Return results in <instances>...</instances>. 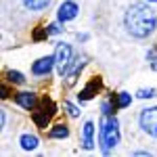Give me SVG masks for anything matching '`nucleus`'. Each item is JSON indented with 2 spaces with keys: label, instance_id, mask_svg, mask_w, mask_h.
Segmentation results:
<instances>
[{
  "label": "nucleus",
  "instance_id": "19",
  "mask_svg": "<svg viewBox=\"0 0 157 157\" xmlns=\"http://www.w3.org/2000/svg\"><path fill=\"white\" fill-rule=\"evenodd\" d=\"M115 105H113V98H105L101 101V115H115Z\"/></svg>",
  "mask_w": 157,
  "mask_h": 157
},
{
  "label": "nucleus",
  "instance_id": "10",
  "mask_svg": "<svg viewBox=\"0 0 157 157\" xmlns=\"http://www.w3.org/2000/svg\"><path fill=\"white\" fill-rule=\"evenodd\" d=\"M13 103L17 107H21L23 111H34L38 107V103H40V97H38L34 90H19V92H15Z\"/></svg>",
  "mask_w": 157,
  "mask_h": 157
},
{
  "label": "nucleus",
  "instance_id": "26",
  "mask_svg": "<svg viewBox=\"0 0 157 157\" xmlns=\"http://www.w3.org/2000/svg\"><path fill=\"white\" fill-rule=\"evenodd\" d=\"M132 155H151V151L149 149H138V151H134Z\"/></svg>",
  "mask_w": 157,
  "mask_h": 157
},
{
  "label": "nucleus",
  "instance_id": "3",
  "mask_svg": "<svg viewBox=\"0 0 157 157\" xmlns=\"http://www.w3.org/2000/svg\"><path fill=\"white\" fill-rule=\"evenodd\" d=\"M55 115H57V105H55V101L50 97H42L40 103H38V107L32 111V121L36 124V128L46 130V128H50V121H52Z\"/></svg>",
  "mask_w": 157,
  "mask_h": 157
},
{
  "label": "nucleus",
  "instance_id": "8",
  "mask_svg": "<svg viewBox=\"0 0 157 157\" xmlns=\"http://www.w3.org/2000/svg\"><path fill=\"white\" fill-rule=\"evenodd\" d=\"M86 63H88V59H86L84 55L80 57V55H75L73 57V61L69 63V67H67V71H65V75H63V82H65V86H75V82H78V78H80V73H82V69L86 67Z\"/></svg>",
  "mask_w": 157,
  "mask_h": 157
},
{
  "label": "nucleus",
  "instance_id": "29",
  "mask_svg": "<svg viewBox=\"0 0 157 157\" xmlns=\"http://www.w3.org/2000/svg\"><path fill=\"white\" fill-rule=\"evenodd\" d=\"M155 46H157V44H155Z\"/></svg>",
  "mask_w": 157,
  "mask_h": 157
},
{
  "label": "nucleus",
  "instance_id": "22",
  "mask_svg": "<svg viewBox=\"0 0 157 157\" xmlns=\"http://www.w3.org/2000/svg\"><path fill=\"white\" fill-rule=\"evenodd\" d=\"M145 59L149 61V63H153V61L157 59V46H153V48H149L147 50V55H145Z\"/></svg>",
  "mask_w": 157,
  "mask_h": 157
},
{
  "label": "nucleus",
  "instance_id": "7",
  "mask_svg": "<svg viewBox=\"0 0 157 157\" xmlns=\"http://www.w3.org/2000/svg\"><path fill=\"white\" fill-rule=\"evenodd\" d=\"M101 90H103V78L92 75V78H90V80L84 84V88L75 94V101H78L80 105H84V103H88V101H92V98L97 97Z\"/></svg>",
  "mask_w": 157,
  "mask_h": 157
},
{
  "label": "nucleus",
  "instance_id": "27",
  "mask_svg": "<svg viewBox=\"0 0 157 157\" xmlns=\"http://www.w3.org/2000/svg\"><path fill=\"white\" fill-rule=\"evenodd\" d=\"M151 69H153V71H157V59L153 61V63H151Z\"/></svg>",
  "mask_w": 157,
  "mask_h": 157
},
{
  "label": "nucleus",
  "instance_id": "15",
  "mask_svg": "<svg viewBox=\"0 0 157 157\" xmlns=\"http://www.w3.org/2000/svg\"><path fill=\"white\" fill-rule=\"evenodd\" d=\"M21 4L32 13H44L52 4V0H21Z\"/></svg>",
  "mask_w": 157,
  "mask_h": 157
},
{
  "label": "nucleus",
  "instance_id": "25",
  "mask_svg": "<svg viewBox=\"0 0 157 157\" xmlns=\"http://www.w3.org/2000/svg\"><path fill=\"white\" fill-rule=\"evenodd\" d=\"M6 121H9V113L6 109H2V128H6Z\"/></svg>",
  "mask_w": 157,
  "mask_h": 157
},
{
  "label": "nucleus",
  "instance_id": "9",
  "mask_svg": "<svg viewBox=\"0 0 157 157\" xmlns=\"http://www.w3.org/2000/svg\"><path fill=\"white\" fill-rule=\"evenodd\" d=\"M78 15H80V4L75 0H63V2H59V6H57V21L69 23L73 19H78Z\"/></svg>",
  "mask_w": 157,
  "mask_h": 157
},
{
  "label": "nucleus",
  "instance_id": "16",
  "mask_svg": "<svg viewBox=\"0 0 157 157\" xmlns=\"http://www.w3.org/2000/svg\"><path fill=\"white\" fill-rule=\"evenodd\" d=\"M4 82H9L11 86H25L27 84V78L17 69H6L4 71Z\"/></svg>",
  "mask_w": 157,
  "mask_h": 157
},
{
  "label": "nucleus",
  "instance_id": "18",
  "mask_svg": "<svg viewBox=\"0 0 157 157\" xmlns=\"http://www.w3.org/2000/svg\"><path fill=\"white\" fill-rule=\"evenodd\" d=\"M48 38H50V34H48V27H46V25L36 27L34 34H32V40H34V42H44V40H48Z\"/></svg>",
  "mask_w": 157,
  "mask_h": 157
},
{
  "label": "nucleus",
  "instance_id": "12",
  "mask_svg": "<svg viewBox=\"0 0 157 157\" xmlns=\"http://www.w3.org/2000/svg\"><path fill=\"white\" fill-rule=\"evenodd\" d=\"M19 147H21V151H25V153H32V151H36L38 147H40V138L32 132H23L19 136Z\"/></svg>",
  "mask_w": 157,
  "mask_h": 157
},
{
  "label": "nucleus",
  "instance_id": "4",
  "mask_svg": "<svg viewBox=\"0 0 157 157\" xmlns=\"http://www.w3.org/2000/svg\"><path fill=\"white\" fill-rule=\"evenodd\" d=\"M55 59H57V75L63 78L65 71H67V67H69V63L73 61L75 57V52H73V46L69 42H55Z\"/></svg>",
  "mask_w": 157,
  "mask_h": 157
},
{
  "label": "nucleus",
  "instance_id": "2",
  "mask_svg": "<svg viewBox=\"0 0 157 157\" xmlns=\"http://www.w3.org/2000/svg\"><path fill=\"white\" fill-rule=\"evenodd\" d=\"M121 143V124L115 115H101L98 120V149L103 155H111Z\"/></svg>",
  "mask_w": 157,
  "mask_h": 157
},
{
  "label": "nucleus",
  "instance_id": "28",
  "mask_svg": "<svg viewBox=\"0 0 157 157\" xmlns=\"http://www.w3.org/2000/svg\"><path fill=\"white\" fill-rule=\"evenodd\" d=\"M147 2H149V4H157V0H147Z\"/></svg>",
  "mask_w": 157,
  "mask_h": 157
},
{
  "label": "nucleus",
  "instance_id": "17",
  "mask_svg": "<svg viewBox=\"0 0 157 157\" xmlns=\"http://www.w3.org/2000/svg\"><path fill=\"white\" fill-rule=\"evenodd\" d=\"M63 109H65V113H67L71 120H75V117H80V115H82L80 105H75V103H71V101H63Z\"/></svg>",
  "mask_w": 157,
  "mask_h": 157
},
{
  "label": "nucleus",
  "instance_id": "5",
  "mask_svg": "<svg viewBox=\"0 0 157 157\" xmlns=\"http://www.w3.org/2000/svg\"><path fill=\"white\" fill-rule=\"evenodd\" d=\"M136 121H138V128H140L147 136L157 138V105L140 109V113H138Z\"/></svg>",
  "mask_w": 157,
  "mask_h": 157
},
{
  "label": "nucleus",
  "instance_id": "11",
  "mask_svg": "<svg viewBox=\"0 0 157 157\" xmlns=\"http://www.w3.org/2000/svg\"><path fill=\"white\" fill-rule=\"evenodd\" d=\"M94 132H97L94 121L86 120L84 126H82V140H80V147H82L84 151H94V147L98 145V143H94Z\"/></svg>",
  "mask_w": 157,
  "mask_h": 157
},
{
  "label": "nucleus",
  "instance_id": "23",
  "mask_svg": "<svg viewBox=\"0 0 157 157\" xmlns=\"http://www.w3.org/2000/svg\"><path fill=\"white\" fill-rule=\"evenodd\" d=\"M88 34H84V32H78V34H75V40H78V42H88Z\"/></svg>",
  "mask_w": 157,
  "mask_h": 157
},
{
  "label": "nucleus",
  "instance_id": "24",
  "mask_svg": "<svg viewBox=\"0 0 157 157\" xmlns=\"http://www.w3.org/2000/svg\"><path fill=\"white\" fill-rule=\"evenodd\" d=\"M0 92H2V94H0L2 98H9V82H4V84H2V88H0Z\"/></svg>",
  "mask_w": 157,
  "mask_h": 157
},
{
  "label": "nucleus",
  "instance_id": "14",
  "mask_svg": "<svg viewBox=\"0 0 157 157\" xmlns=\"http://www.w3.org/2000/svg\"><path fill=\"white\" fill-rule=\"evenodd\" d=\"M111 98H113V105H115V109H117V111H121V109H128L130 105H132V101H134V97L130 94V92H126V90L115 92Z\"/></svg>",
  "mask_w": 157,
  "mask_h": 157
},
{
  "label": "nucleus",
  "instance_id": "13",
  "mask_svg": "<svg viewBox=\"0 0 157 157\" xmlns=\"http://www.w3.org/2000/svg\"><path fill=\"white\" fill-rule=\"evenodd\" d=\"M69 136H71V130H69V126L63 124V121L50 126V130H48V138L50 140H65V138H69Z\"/></svg>",
  "mask_w": 157,
  "mask_h": 157
},
{
  "label": "nucleus",
  "instance_id": "20",
  "mask_svg": "<svg viewBox=\"0 0 157 157\" xmlns=\"http://www.w3.org/2000/svg\"><path fill=\"white\" fill-rule=\"evenodd\" d=\"M155 97H157V90H155V88H138V90H136V98H140V101L155 98Z\"/></svg>",
  "mask_w": 157,
  "mask_h": 157
},
{
  "label": "nucleus",
  "instance_id": "6",
  "mask_svg": "<svg viewBox=\"0 0 157 157\" xmlns=\"http://www.w3.org/2000/svg\"><path fill=\"white\" fill-rule=\"evenodd\" d=\"M57 69V59H55V55H46V57H40L32 63V67H29V71L34 78H48L50 73Z\"/></svg>",
  "mask_w": 157,
  "mask_h": 157
},
{
  "label": "nucleus",
  "instance_id": "1",
  "mask_svg": "<svg viewBox=\"0 0 157 157\" xmlns=\"http://www.w3.org/2000/svg\"><path fill=\"white\" fill-rule=\"evenodd\" d=\"M124 27L136 40H147L157 32V13L149 2H132L124 13Z\"/></svg>",
  "mask_w": 157,
  "mask_h": 157
},
{
  "label": "nucleus",
  "instance_id": "21",
  "mask_svg": "<svg viewBox=\"0 0 157 157\" xmlns=\"http://www.w3.org/2000/svg\"><path fill=\"white\" fill-rule=\"evenodd\" d=\"M65 23H61V21H52V23H48L46 27H48V34L50 36H59V34H63L65 32V27H63Z\"/></svg>",
  "mask_w": 157,
  "mask_h": 157
}]
</instances>
